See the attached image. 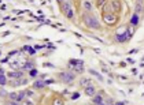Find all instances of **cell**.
<instances>
[{
    "instance_id": "obj_15",
    "label": "cell",
    "mask_w": 144,
    "mask_h": 105,
    "mask_svg": "<svg viewBox=\"0 0 144 105\" xmlns=\"http://www.w3.org/2000/svg\"><path fill=\"white\" fill-rule=\"evenodd\" d=\"M8 98H10L11 101H15V100H18V94L17 93H10L8 94Z\"/></svg>"
},
{
    "instance_id": "obj_35",
    "label": "cell",
    "mask_w": 144,
    "mask_h": 105,
    "mask_svg": "<svg viewBox=\"0 0 144 105\" xmlns=\"http://www.w3.org/2000/svg\"><path fill=\"white\" fill-rule=\"evenodd\" d=\"M115 105H125V102H117Z\"/></svg>"
},
{
    "instance_id": "obj_36",
    "label": "cell",
    "mask_w": 144,
    "mask_h": 105,
    "mask_svg": "<svg viewBox=\"0 0 144 105\" xmlns=\"http://www.w3.org/2000/svg\"><path fill=\"white\" fill-rule=\"evenodd\" d=\"M96 105H104V104H103V102H100V104H96Z\"/></svg>"
},
{
    "instance_id": "obj_21",
    "label": "cell",
    "mask_w": 144,
    "mask_h": 105,
    "mask_svg": "<svg viewBox=\"0 0 144 105\" xmlns=\"http://www.w3.org/2000/svg\"><path fill=\"white\" fill-rule=\"evenodd\" d=\"M113 8L114 10H118V8H119V3H118L117 0H114L113 1Z\"/></svg>"
},
{
    "instance_id": "obj_11",
    "label": "cell",
    "mask_w": 144,
    "mask_h": 105,
    "mask_svg": "<svg viewBox=\"0 0 144 105\" xmlns=\"http://www.w3.org/2000/svg\"><path fill=\"white\" fill-rule=\"evenodd\" d=\"M25 96H27V94H26V91H19V93H18V100H17V101H22V100H23V98H25Z\"/></svg>"
},
{
    "instance_id": "obj_17",
    "label": "cell",
    "mask_w": 144,
    "mask_h": 105,
    "mask_svg": "<svg viewBox=\"0 0 144 105\" xmlns=\"http://www.w3.org/2000/svg\"><path fill=\"white\" fill-rule=\"evenodd\" d=\"M84 8H85L87 11H91V8H92L91 3H89V1H84Z\"/></svg>"
},
{
    "instance_id": "obj_7",
    "label": "cell",
    "mask_w": 144,
    "mask_h": 105,
    "mask_svg": "<svg viewBox=\"0 0 144 105\" xmlns=\"http://www.w3.org/2000/svg\"><path fill=\"white\" fill-rule=\"evenodd\" d=\"M128 40V37H126V31H125V34H117V41L118 42H124V41H126Z\"/></svg>"
},
{
    "instance_id": "obj_24",
    "label": "cell",
    "mask_w": 144,
    "mask_h": 105,
    "mask_svg": "<svg viewBox=\"0 0 144 105\" xmlns=\"http://www.w3.org/2000/svg\"><path fill=\"white\" fill-rule=\"evenodd\" d=\"M54 105H62V101H61V98H56V100L54 101Z\"/></svg>"
},
{
    "instance_id": "obj_16",
    "label": "cell",
    "mask_w": 144,
    "mask_h": 105,
    "mask_svg": "<svg viewBox=\"0 0 144 105\" xmlns=\"http://www.w3.org/2000/svg\"><path fill=\"white\" fill-rule=\"evenodd\" d=\"M80 85H81V86H84V87H85V85H89V79L82 78V79L80 81Z\"/></svg>"
},
{
    "instance_id": "obj_6",
    "label": "cell",
    "mask_w": 144,
    "mask_h": 105,
    "mask_svg": "<svg viewBox=\"0 0 144 105\" xmlns=\"http://www.w3.org/2000/svg\"><path fill=\"white\" fill-rule=\"evenodd\" d=\"M21 76H22V72H21V71L8 72V78H12V79H19Z\"/></svg>"
},
{
    "instance_id": "obj_20",
    "label": "cell",
    "mask_w": 144,
    "mask_h": 105,
    "mask_svg": "<svg viewBox=\"0 0 144 105\" xmlns=\"http://www.w3.org/2000/svg\"><path fill=\"white\" fill-rule=\"evenodd\" d=\"M133 31H135L133 29H128V30H126V37H128V38H130V37L133 36Z\"/></svg>"
},
{
    "instance_id": "obj_27",
    "label": "cell",
    "mask_w": 144,
    "mask_h": 105,
    "mask_svg": "<svg viewBox=\"0 0 144 105\" xmlns=\"http://www.w3.org/2000/svg\"><path fill=\"white\" fill-rule=\"evenodd\" d=\"M78 97H80V93H73V96H72L73 100H77Z\"/></svg>"
},
{
    "instance_id": "obj_30",
    "label": "cell",
    "mask_w": 144,
    "mask_h": 105,
    "mask_svg": "<svg viewBox=\"0 0 144 105\" xmlns=\"http://www.w3.org/2000/svg\"><path fill=\"white\" fill-rule=\"evenodd\" d=\"M26 94H27V96H29V97H30L32 94H33V91H32V90H27V91H26Z\"/></svg>"
},
{
    "instance_id": "obj_25",
    "label": "cell",
    "mask_w": 144,
    "mask_h": 105,
    "mask_svg": "<svg viewBox=\"0 0 144 105\" xmlns=\"http://www.w3.org/2000/svg\"><path fill=\"white\" fill-rule=\"evenodd\" d=\"M29 74H30V76H36V75H37V71H36V70H30Z\"/></svg>"
},
{
    "instance_id": "obj_9",
    "label": "cell",
    "mask_w": 144,
    "mask_h": 105,
    "mask_svg": "<svg viewBox=\"0 0 144 105\" xmlns=\"http://www.w3.org/2000/svg\"><path fill=\"white\" fill-rule=\"evenodd\" d=\"M34 87H36V89H41V87H44L45 86V82H43L41 79H40V81H36V82H34V85H33Z\"/></svg>"
},
{
    "instance_id": "obj_29",
    "label": "cell",
    "mask_w": 144,
    "mask_h": 105,
    "mask_svg": "<svg viewBox=\"0 0 144 105\" xmlns=\"http://www.w3.org/2000/svg\"><path fill=\"white\" fill-rule=\"evenodd\" d=\"M104 1H106V0H99V1H98V6H102Z\"/></svg>"
},
{
    "instance_id": "obj_4",
    "label": "cell",
    "mask_w": 144,
    "mask_h": 105,
    "mask_svg": "<svg viewBox=\"0 0 144 105\" xmlns=\"http://www.w3.org/2000/svg\"><path fill=\"white\" fill-rule=\"evenodd\" d=\"M103 21H104V23H106V25H114V23L117 22V16H115V15H113V14H104Z\"/></svg>"
},
{
    "instance_id": "obj_13",
    "label": "cell",
    "mask_w": 144,
    "mask_h": 105,
    "mask_svg": "<svg viewBox=\"0 0 144 105\" xmlns=\"http://www.w3.org/2000/svg\"><path fill=\"white\" fill-rule=\"evenodd\" d=\"M92 101H93V104H100L102 102V96H95L92 98Z\"/></svg>"
},
{
    "instance_id": "obj_19",
    "label": "cell",
    "mask_w": 144,
    "mask_h": 105,
    "mask_svg": "<svg viewBox=\"0 0 144 105\" xmlns=\"http://www.w3.org/2000/svg\"><path fill=\"white\" fill-rule=\"evenodd\" d=\"M11 85L15 87V86H19V85H22V82H21L19 79H15V81H12V82H11Z\"/></svg>"
},
{
    "instance_id": "obj_31",
    "label": "cell",
    "mask_w": 144,
    "mask_h": 105,
    "mask_svg": "<svg viewBox=\"0 0 144 105\" xmlns=\"http://www.w3.org/2000/svg\"><path fill=\"white\" fill-rule=\"evenodd\" d=\"M45 67H52V68H54V64H51V63H45Z\"/></svg>"
},
{
    "instance_id": "obj_28",
    "label": "cell",
    "mask_w": 144,
    "mask_h": 105,
    "mask_svg": "<svg viewBox=\"0 0 144 105\" xmlns=\"http://www.w3.org/2000/svg\"><path fill=\"white\" fill-rule=\"evenodd\" d=\"M73 14H74V12H73V10H70V11L66 14V16H67V18H73Z\"/></svg>"
},
{
    "instance_id": "obj_37",
    "label": "cell",
    "mask_w": 144,
    "mask_h": 105,
    "mask_svg": "<svg viewBox=\"0 0 144 105\" xmlns=\"http://www.w3.org/2000/svg\"><path fill=\"white\" fill-rule=\"evenodd\" d=\"M58 1H61V3H62V1H63V0H58Z\"/></svg>"
},
{
    "instance_id": "obj_2",
    "label": "cell",
    "mask_w": 144,
    "mask_h": 105,
    "mask_svg": "<svg viewBox=\"0 0 144 105\" xmlns=\"http://www.w3.org/2000/svg\"><path fill=\"white\" fill-rule=\"evenodd\" d=\"M84 21H85V25L88 27H91V29H99V21L95 18V16H84Z\"/></svg>"
},
{
    "instance_id": "obj_18",
    "label": "cell",
    "mask_w": 144,
    "mask_h": 105,
    "mask_svg": "<svg viewBox=\"0 0 144 105\" xmlns=\"http://www.w3.org/2000/svg\"><path fill=\"white\" fill-rule=\"evenodd\" d=\"M23 68H25V70H29V71H30V70H33V63H25Z\"/></svg>"
},
{
    "instance_id": "obj_22",
    "label": "cell",
    "mask_w": 144,
    "mask_h": 105,
    "mask_svg": "<svg viewBox=\"0 0 144 105\" xmlns=\"http://www.w3.org/2000/svg\"><path fill=\"white\" fill-rule=\"evenodd\" d=\"M23 49H26V51H29V53H30V55H34V49H33V48H30V46H25Z\"/></svg>"
},
{
    "instance_id": "obj_23",
    "label": "cell",
    "mask_w": 144,
    "mask_h": 105,
    "mask_svg": "<svg viewBox=\"0 0 144 105\" xmlns=\"http://www.w3.org/2000/svg\"><path fill=\"white\" fill-rule=\"evenodd\" d=\"M11 67H12V68H18V67H19L18 61H12V63H11Z\"/></svg>"
},
{
    "instance_id": "obj_5",
    "label": "cell",
    "mask_w": 144,
    "mask_h": 105,
    "mask_svg": "<svg viewBox=\"0 0 144 105\" xmlns=\"http://www.w3.org/2000/svg\"><path fill=\"white\" fill-rule=\"evenodd\" d=\"M85 94L87 96H95V86H92V85L85 86Z\"/></svg>"
},
{
    "instance_id": "obj_10",
    "label": "cell",
    "mask_w": 144,
    "mask_h": 105,
    "mask_svg": "<svg viewBox=\"0 0 144 105\" xmlns=\"http://www.w3.org/2000/svg\"><path fill=\"white\" fill-rule=\"evenodd\" d=\"M72 10V7H70V4L69 3H63V7H62V11L64 12V14H67L69 11Z\"/></svg>"
},
{
    "instance_id": "obj_26",
    "label": "cell",
    "mask_w": 144,
    "mask_h": 105,
    "mask_svg": "<svg viewBox=\"0 0 144 105\" xmlns=\"http://www.w3.org/2000/svg\"><path fill=\"white\" fill-rule=\"evenodd\" d=\"M141 10H143V6H141V4H137V6H136V12L141 11Z\"/></svg>"
},
{
    "instance_id": "obj_8",
    "label": "cell",
    "mask_w": 144,
    "mask_h": 105,
    "mask_svg": "<svg viewBox=\"0 0 144 105\" xmlns=\"http://www.w3.org/2000/svg\"><path fill=\"white\" fill-rule=\"evenodd\" d=\"M0 85H1V86H6V83H7V81H6V75H4V71L3 70H1V71H0Z\"/></svg>"
},
{
    "instance_id": "obj_32",
    "label": "cell",
    "mask_w": 144,
    "mask_h": 105,
    "mask_svg": "<svg viewBox=\"0 0 144 105\" xmlns=\"http://www.w3.org/2000/svg\"><path fill=\"white\" fill-rule=\"evenodd\" d=\"M23 105H33V104H32L30 101H25V102H23Z\"/></svg>"
},
{
    "instance_id": "obj_12",
    "label": "cell",
    "mask_w": 144,
    "mask_h": 105,
    "mask_svg": "<svg viewBox=\"0 0 144 105\" xmlns=\"http://www.w3.org/2000/svg\"><path fill=\"white\" fill-rule=\"evenodd\" d=\"M130 23H132V25H137V23H139V16H137V14H135L132 16V19H130Z\"/></svg>"
},
{
    "instance_id": "obj_33",
    "label": "cell",
    "mask_w": 144,
    "mask_h": 105,
    "mask_svg": "<svg viewBox=\"0 0 144 105\" xmlns=\"http://www.w3.org/2000/svg\"><path fill=\"white\" fill-rule=\"evenodd\" d=\"M54 81H51V79H48V81H45V85H49V83H52Z\"/></svg>"
},
{
    "instance_id": "obj_34",
    "label": "cell",
    "mask_w": 144,
    "mask_h": 105,
    "mask_svg": "<svg viewBox=\"0 0 144 105\" xmlns=\"http://www.w3.org/2000/svg\"><path fill=\"white\" fill-rule=\"evenodd\" d=\"M128 61H129L130 64H133V63H135V60H133V59H128Z\"/></svg>"
},
{
    "instance_id": "obj_1",
    "label": "cell",
    "mask_w": 144,
    "mask_h": 105,
    "mask_svg": "<svg viewBox=\"0 0 144 105\" xmlns=\"http://www.w3.org/2000/svg\"><path fill=\"white\" fill-rule=\"evenodd\" d=\"M69 67L73 68V70H74V72H82V70H84V61H82V60H77V59L70 60V61H69Z\"/></svg>"
},
{
    "instance_id": "obj_14",
    "label": "cell",
    "mask_w": 144,
    "mask_h": 105,
    "mask_svg": "<svg viewBox=\"0 0 144 105\" xmlns=\"http://www.w3.org/2000/svg\"><path fill=\"white\" fill-rule=\"evenodd\" d=\"M89 72H91V74H93V75H95V76H96V78L99 79V81H103V76H102V75H100V74H98V72H96L95 70H89Z\"/></svg>"
},
{
    "instance_id": "obj_3",
    "label": "cell",
    "mask_w": 144,
    "mask_h": 105,
    "mask_svg": "<svg viewBox=\"0 0 144 105\" xmlns=\"http://www.w3.org/2000/svg\"><path fill=\"white\" fill-rule=\"evenodd\" d=\"M74 78H76L74 72H62V74H61V79L63 81L64 83L73 82V81H74Z\"/></svg>"
}]
</instances>
